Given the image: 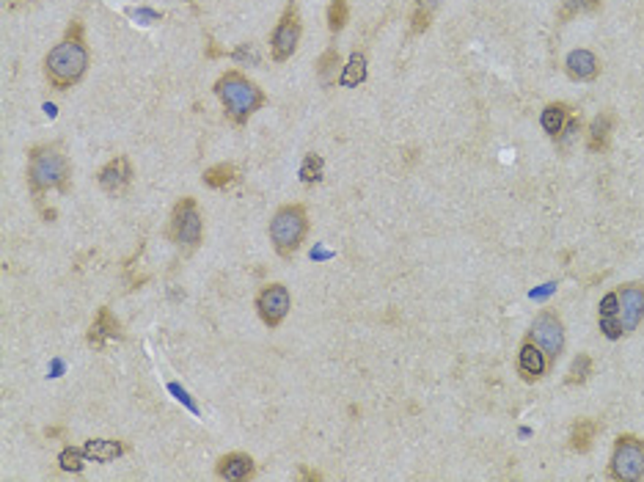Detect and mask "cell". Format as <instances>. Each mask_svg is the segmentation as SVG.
Listing matches in <instances>:
<instances>
[{"instance_id": "obj_1", "label": "cell", "mask_w": 644, "mask_h": 482, "mask_svg": "<svg viewBox=\"0 0 644 482\" xmlns=\"http://www.w3.org/2000/svg\"><path fill=\"white\" fill-rule=\"evenodd\" d=\"M89 61H92V53L83 39V22L72 20V25L66 28V36L45 56V75L53 89L66 92L75 83H80V77L89 69Z\"/></svg>"}, {"instance_id": "obj_2", "label": "cell", "mask_w": 644, "mask_h": 482, "mask_svg": "<svg viewBox=\"0 0 644 482\" xmlns=\"http://www.w3.org/2000/svg\"><path fill=\"white\" fill-rule=\"evenodd\" d=\"M72 180V165L58 144H39L28 149V188L33 199L50 191L66 193Z\"/></svg>"}, {"instance_id": "obj_3", "label": "cell", "mask_w": 644, "mask_h": 482, "mask_svg": "<svg viewBox=\"0 0 644 482\" xmlns=\"http://www.w3.org/2000/svg\"><path fill=\"white\" fill-rule=\"evenodd\" d=\"M212 92H215V97L221 100L224 113L229 116V121L237 124V127H243L256 111L268 103V97H265V92L260 89V85L237 69L224 72L218 80H215Z\"/></svg>"}, {"instance_id": "obj_4", "label": "cell", "mask_w": 644, "mask_h": 482, "mask_svg": "<svg viewBox=\"0 0 644 482\" xmlns=\"http://www.w3.org/2000/svg\"><path fill=\"white\" fill-rule=\"evenodd\" d=\"M309 237V212L304 204H284L270 221V243L281 259H292Z\"/></svg>"}, {"instance_id": "obj_5", "label": "cell", "mask_w": 644, "mask_h": 482, "mask_svg": "<svg viewBox=\"0 0 644 482\" xmlns=\"http://www.w3.org/2000/svg\"><path fill=\"white\" fill-rule=\"evenodd\" d=\"M644 323V284L631 281L617 287V312L612 320L597 323L609 339L631 336L639 326Z\"/></svg>"}, {"instance_id": "obj_6", "label": "cell", "mask_w": 644, "mask_h": 482, "mask_svg": "<svg viewBox=\"0 0 644 482\" xmlns=\"http://www.w3.org/2000/svg\"><path fill=\"white\" fill-rule=\"evenodd\" d=\"M168 237L177 248H182L185 254L196 251L204 243V215L198 210V201L193 196H182L174 204V212H171V224H168Z\"/></svg>"}, {"instance_id": "obj_7", "label": "cell", "mask_w": 644, "mask_h": 482, "mask_svg": "<svg viewBox=\"0 0 644 482\" xmlns=\"http://www.w3.org/2000/svg\"><path fill=\"white\" fill-rule=\"evenodd\" d=\"M609 477L617 482L644 479V438L633 433L617 435L612 458H609Z\"/></svg>"}, {"instance_id": "obj_8", "label": "cell", "mask_w": 644, "mask_h": 482, "mask_svg": "<svg viewBox=\"0 0 644 482\" xmlns=\"http://www.w3.org/2000/svg\"><path fill=\"white\" fill-rule=\"evenodd\" d=\"M300 33H304V25H300V9L297 0H289L284 14L276 22V31L270 36V56L276 64H284L295 56L297 45H300Z\"/></svg>"}, {"instance_id": "obj_9", "label": "cell", "mask_w": 644, "mask_h": 482, "mask_svg": "<svg viewBox=\"0 0 644 482\" xmlns=\"http://www.w3.org/2000/svg\"><path fill=\"white\" fill-rule=\"evenodd\" d=\"M529 339H534L543 347L548 364H556L560 356L565 353V323H562V317L556 312H551V309L540 312L532 323Z\"/></svg>"}, {"instance_id": "obj_10", "label": "cell", "mask_w": 644, "mask_h": 482, "mask_svg": "<svg viewBox=\"0 0 644 482\" xmlns=\"http://www.w3.org/2000/svg\"><path fill=\"white\" fill-rule=\"evenodd\" d=\"M289 309H292V295H289V287L281 281L265 284L260 295H256V315H260V320L268 328H278L287 320Z\"/></svg>"}, {"instance_id": "obj_11", "label": "cell", "mask_w": 644, "mask_h": 482, "mask_svg": "<svg viewBox=\"0 0 644 482\" xmlns=\"http://www.w3.org/2000/svg\"><path fill=\"white\" fill-rule=\"evenodd\" d=\"M133 177H136V171L127 155H116L97 171V183L108 196H124L133 185Z\"/></svg>"}, {"instance_id": "obj_12", "label": "cell", "mask_w": 644, "mask_h": 482, "mask_svg": "<svg viewBox=\"0 0 644 482\" xmlns=\"http://www.w3.org/2000/svg\"><path fill=\"white\" fill-rule=\"evenodd\" d=\"M89 344L94 347V350H105L108 347V342H121L124 339V331H121V323H119V317L108 309V306H102V309L97 312V317H94V323H92V328H89Z\"/></svg>"}, {"instance_id": "obj_13", "label": "cell", "mask_w": 644, "mask_h": 482, "mask_svg": "<svg viewBox=\"0 0 644 482\" xmlns=\"http://www.w3.org/2000/svg\"><path fill=\"white\" fill-rule=\"evenodd\" d=\"M551 364H548V359H545V353H543V347L534 342V339H524V344H521V350H518V375L526 380V383H534V380H540L543 375H545V370H548Z\"/></svg>"}, {"instance_id": "obj_14", "label": "cell", "mask_w": 644, "mask_h": 482, "mask_svg": "<svg viewBox=\"0 0 644 482\" xmlns=\"http://www.w3.org/2000/svg\"><path fill=\"white\" fill-rule=\"evenodd\" d=\"M215 474H218L221 479L245 482V479H251L256 474V463L245 452H229V455H224L218 463H215Z\"/></svg>"}, {"instance_id": "obj_15", "label": "cell", "mask_w": 644, "mask_h": 482, "mask_svg": "<svg viewBox=\"0 0 644 482\" xmlns=\"http://www.w3.org/2000/svg\"><path fill=\"white\" fill-rule=\"evenodd\" d=\"M565 69L573 80L584 83V80H595L600 75V61L592 50H573L565 58Z\"/></svg>"}, {"instance_id": "obj_16", "label": "cell", "mask_w": 644, "mask_h": 482, "mask_svg": "<svg viewBox=\"0 0 644 482\" xmlns=\"http://www.w3.org/2000/svg\"><path fill=\"white\" fill-rule=\"evenodd\" d=\"M612 129H614V113H600L592 119L589 124V133H587V149L589 152H604L609 147V138H612Z\"/></svg>"}, {"instance_id": "obj_17", "label": "cell", "mask_w": 644, "mask_h": 482, "mask_svg": "<svg viewBox=\"0 0 644 482\" xmlns=\"http://www.w3.org/2000/svg\"><path fill=\"white\" fill-rule=\"evenodd\" d=\"M568 119H570V105H565V103H551L540 113V124H543L548 138L560 136L562 129H565V124H568Z\"/></svg>"}, {"instance_id": "obj_18", "label": "cell", "mask_w": 644, "mask_h": 482, "mask_svg": "<svg viewBox=\"0 0 644 482\" xmlns=\"http://www.w3.org/2000/svg\"><path fill=\"white\" fill-rule=\"evenodd\" d=\"M83 452L94 463H110L124 452V444L116 442V438H92V442H85Z\"/></svg>"}, {"instance_id": "obj_19", "label": "cell", "mask_w": 644, "mask_h": 482, "mask_svg": "<svg viewBox=\"0 0 644 482\" xmlns=\"http://www.w3.org/2000/svg\"><path fill=\"white\" fill-rule=\"evenodd\" d=\"M597 433H600V422L597 419H576L573 430H570V450L573 452H589Z\"/></svg>"}, {"instance_id": "obj_20", "label": "cell", "mask_w": 644, "mask_h": 482, "mask_svg": "<svg viewBox=\"0 0 644 482\" xmlns=\"http://www.w3.org/2000/svg\"><path fill=\"white\" fill-rule=\"evenodd\" d=\"M366 80V56L364 53H353L348 67H341V75H339V85L341 89H356Z\"/></svg>"}, {"instance_id": "obj_21", "label": "cell", "mask_w": 644, "mask_h": 482, "mask_svg": "<svg viewBox=\"0 0 644 482\" xmlns=\"http://www.w3.org/2000/svg\"><path fill=\"white\" fill-rule=\"evenodd\" d=\"M201 180L207 188H215V191H221L232 183H237V165L232 163H218V165H209L204 174H201Z\"/></svg>"}, {"instance_id": "obj_22", "label": "cell", "mask_w": 644, "mask_h": 482, "mask_svg": "<svg viewBox=\"0 0 644 482\" xmlns=\"http://www.w3.org/2000/svg\"><path fill=\"white\" fill-rule=\"evenodd\" d=\"M444 0H416L413 4V14H410V31L413 33H424L429 28V22H433L436 12L441 9Z\"/></svg>"}, {"instance_id": "obj_23", "label": "cell", "mask_w": 644, "mask_h": 482, "mask_svg": "<svg viewBox=\"0 0 644 482\" xmlns=\"http://www.w3.org/2000/svg\"><path fill=\"white\" fill-rule=\"evenodd\" d=\"M341 58H339V50L336 48H328L322 56H320V61H317V77H320V83L325 85H333L336 83V75H341Z\"/></svg>"}, {"instance_id": "obj_24", "label": "cell", "mask_w": 644, "mask_h": 482, "mask_svg": "<svg viewBox=\"0 0 644 482\" xmlns=\"http://www.w3.org/2000/svg\"><path fill=\"white\" fill-rule=\"evenodd\" d=\"M600 4H604V0H562L560 20L568 22V20H573L578 14H592V12L600 9Z\"/></svg>"}, {"instance_id": "obj_25", "label": "cell", "mask_w": 644, "mask_h": 482, "mask_svg": "<svg viewBox=\"0 0 644 482\" xmlns=\"http://www.w3.org/2000/svg\"><path fill=\"white\" fill-rule=\"evenodd\" d=\"M348 17H350L348 0H331V6H328V31H331L333 36L345 31Z\"/></svg>"}, {"instance_id": "obj_26", "label": "cell", "mask_w": 644, "mask_h": 482, "mask_svg": "<svg viewBox=\"0 0 644 482\" xmlns=\"http://www.w3.org/2000/svg\"><path fill=\"white\" fill-rule=\"evenodd\" d=\"M589 375H592V359H589L587 353H578V356L573 359L570 370H568L565 383H568V386H581V383L589 380Z\"/></svg>"}, {"instance_id": "obj_27", "label": "cell", "mask_w": 644, "mask_h": 482, "mask_svg": "<svg viewBox=\"0 0 644 482\" xmlns=\"http://www.w3.org/2000/svg\"><path fill=\"white\" fill-rule=\"evenodd\" d=\"M322 168H325V163H322V157L320 155H306L304 157V165H300V180H304L306 185H312V183H320L322 180Z\"/></svg>"}, {"instance_id": "obj_28", "label": "cell", "mask_w": 644, "mask_h": 482, "mask_svg": "<svg viewBox=\"0 0 644 482\" xmlns=\"http://www.w3.org/2000/svg\"><path fill=\"white\" fill-rule=\"evenodd\" d=\"M578 133H581V119L570 116V119H568V124H565V129H562V133L553 138V144H556V147H560L562 152H570V149H573V144H576V138H578Z\"/></svg>"}, {"instance_id": "obj_29", "label": "cell", "mask_w": 644, "mask_h": 482, "mask_svg": "<svg viewBox=\"0 0 644 482\" xmlns=\"http://www.w3.org/2000/svg\"><path fill=\"white\" fill-rule=\"evenodd\" d=\"M58 463H61L64 471H83V466L89 463V458H85L83 450H72V447H66V450L58 455Z\"/></svg>"}, {"instance_id": "obj_30", "label": "cell", "mask_w": 644, "mask_h": 482, "mask_svg": "<svg viewBox=\"0 0 644 482\" xmlns=\"http://www.w3.org/2000/svg\"><path fill=\"white\" fill-rule=\"evenodd\" d=\"M234 58H237V61H251V67L260 64V56H256V48L251 45V41H248V45H240V50L234 53Z\"/></svg>"}, {"instance_id": "obj_31", "label": "cell", "mask_w": 644, "mask_h": 482, "mask_svg": "<svg viewBox=\"0 0 644 482\" xmlns=\"http://www.w3.org/2000/svg\"><path fill=\"white\" fill-rule=\"evenodd\" d=\"M171 391H174V394H177V400H180V403H185V406H188L190 411H198V408H196V403H193V400L188 397V391H185V388H180L177 383H171Z\"/></svg>"}, {"instance_id": "obj_32", "label": "cell", "mask_w": 644, "mask_h": 482, "mask_svg": "<svg viewBox=\"0 0 644 482\" xmlns=\"http://www.w3.org/2000/svg\"><path fill=\"white\" fill-rule=\"evenodd\" d=\"M300 477H304V479H322V474L312 471V469H300Z\"/></svg>"}]
</instances>
